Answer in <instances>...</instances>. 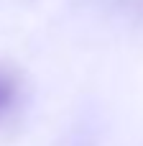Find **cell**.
I'll return each instance as SVG.
<instances>
[{
	"instance_id": "1",
	"label": "cell",
	"mask_w": 143,
	"mask_h": 146,
	"mask_svg": "<svg viewBox=\"0 0 143 146\" xmlns=\"http://www.w3.org/2000/svg\"><path fill=\"white\" fill-rule=\"evenodd\" d=\"M18 95H20V80H18V74L10 67L0 64V118L8 110H13Z\"/></svg>"
}]
</instances>
